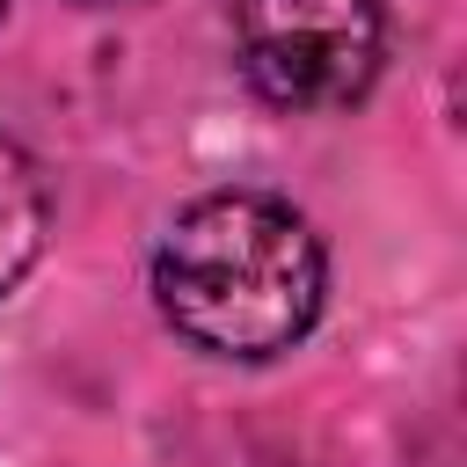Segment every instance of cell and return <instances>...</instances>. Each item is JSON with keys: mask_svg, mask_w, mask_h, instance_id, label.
Wrapping results in <instances>:
<instances>
[{"mask_svg": "<svg viewBox=\"0 0 467 467\" xmlns=\"http://www.w3.org/2000/svg\"><path fill=\"white\" fill-rule=\"evenodd\" d=\"M321 241L314 226L255 190H219L175 212L153 248V299L168 328L212 358H277L321 314Z\"/></svg>", "mask_w": 467, "mask_h": 467, "instance_id": "1", "label": "cell"}, {"mask_svg": "<svg viewBox=\"0 0 467 467\" xmlns=\"http://www.w3.org/2000/svg\"><path fill=\"white\" fill-rule=\"evenodd\" d=\"M241 73L277 109H350L379 80V0H234Z\"/></svg>", "mask_w": 467, "mask_h": 467, "instance_id": "2", "label": "cell"}, {"mask_svg": "<svg viewBox=\"0 0 467 467\" xmlns=\"http://www.w3.org/2000/svg\"><path fill=\"white\" fill-rule=\"evenodd\" d=\"M44 226H51L44 175H36V161L0 131V292H15V277L36 263Z\"/></svg>", "mask_w": 467, "mask_h": 467, "instance_id": "3", "label": "cell"}, {"mask_svg": "<svg viewBox=\"0 0 467 467\" xmlns=\"http://www.w3.org/2000/svg\"><path fill=\"white\" fill-rule=\"evenodd\" d=\"M95 7H109V0H95Z\"/></svg>", "mask_w": 467, "mask_h": 467, "instance_id": "4", "label": "cell"}, {"mask_svg": "<svg viewBox=\"0 0 467 467\" xmlns=\"http://www.w3.org/2000/svg\"><path fill=\"white\" fill-rule=\"evenodd\" d=\"M0 7H7V0H0Z\"/></svg>", "mask_w": 467, "mask_h": 467, "instance_id": "5", "label": "cell"}]
</instances>
